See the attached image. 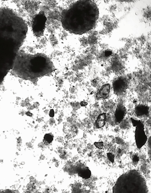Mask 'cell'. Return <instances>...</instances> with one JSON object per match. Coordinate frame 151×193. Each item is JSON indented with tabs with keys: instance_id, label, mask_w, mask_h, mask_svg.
Segmentation results:
<instances>
[{
	"instance_id": "cell-1",
	"label": "cell",
	"mask_w": 151,
	"mask_h": 193,
	"mask_svg": "<svg viewBox=\"0 0 151 193\" xmlns=\"http://www.w3.org/2000/svg\"><path fill=\"white\" fill-rule=\"evenodd\" d=\"M99 14L98 8L93 1L78 0L62 11L61 22L66 31L75 34L81 35L94 27Z\"/></svg>"
},
{
	"instance_id": "cell-2",
	"label": "cell",
	"mask_w": 151,
	"mask_h": 193,
	"mask_svg": "<svg viewBox=\"0 0 151 193\" xmlns=\"http://www.w3.org/2000/svg\"><path fill=\"white\" fill-rule=\"evenodd\" d=\"M22 54L20 64L22 73H46L53 68L51 60L44 54Z\"/></svg>"
},
{
	"instance_id": "cell-3",
	"label": "cell",
	"mask_w": 151,
	"mask_h": 193,
	"mask_svg": "<svg viewBox=\"0 0 151 193\" xmlns=\"http://www.w3.org/2000/svg\"><path fill=\"white\" fill-rule=\"evenodd\" d=\"M146 187L144 179L136 171L123 175L113 188L114 193H144ZM144 190L145 189H143Z\"/></svg>"
},
{
	"instance_id": "cell-4",
	"label": "cell",
	"mask_w": 151,
	"mask_h": 193,
	"mask_svg": "<svg viewBox=\"0 0 151 193\" xmlns=\"http://www.w3.org/2000/svg\"><path fill=\"white\" fill-rule=\"evenodd\" d=\"M46 21V17L43 13H39L35 17L33 29L34 33L36 36L39 37L43 33Z\"/></svg>"
},
{
	"instance_id": "cell-5",
	"label": "cell",
	"mask_w": 151,
	"mask_h": 193,
	"mask_svg": "<svg viewBox=\"0 0 151 193\" xmlns=\"http://www.w3.org/2000/svg\"><path fill=\"white\" fill-rule=\"evenodd\" d=\"M135 126V138L137 147L140 148L146 143L147 137L144 131V125L139 121H137Z\"/></svg>"
},
{
	"instance_id": "cell-6",
	"label": "cell",
	"mask_w": 151,
	"mask_h": 193,
	"mask_svg": "<svg viewBox=\"0 0 151 193\" xmlns=\"http://www.w3.org/2000/svg\"><path fill=\"white\" fill-rule=\"evenodd\" d=\"M114 93L117 95H121L126 91L128 86L127 80L124 78L120 77L115 81L113 83Z\"/></svg>"
},
{
	"instance_id": "cell-7",
	"label": "cell",
	"mask_w": 151,
	"mask_h": 193,
	"mask_svg": "<svg viewBox=\"0 0 151 193\" xmlns=\"http://www.w3.org/2000/svg\"><path fill=\"white\" fill-rule=\"evenodd\" d=\"M126 109L125 107L122 104H119L117 106L115 113L116 122L119 123L124 118L126 114Z\"/></svg>"
},
{
	"instance_id": "cell-8",
	"label": "cell",
	"mask_w": 151,
	"mask_h": 193,
	"mask_svg": "<svg viewBox=\"0 0 151 193\" xmlns=\"http://www.w3.org/2000/svg\"><path fill=\"white\" fill-rule=\"evenodd\" d=\"M110 90V85L109 84L103 85L96 94V97L98 99H105L109 95Z\"/></svg>"
},
{
	"instance_id": "cell-9",
	"label": "cell",
	"mask_w": 151,
	"mask_h": 193,
	"mask_svg": "<svg viewBox=\"0 0 151 193\" xmlns=\"http://www.w3.org/2000/svg\"><path fill=\"white\" fill-rule=\"evenodd\" d=\"M135 111L137 116L147 115L148 113L149 108L145 105H139L136 107Z\"/></svg>"
},
{
	"instance_id": "cell-10",
	"label": "cell",
	"mask_w": 151,
	"mask_h": 193,
	"mask_svg": "<svg viewBox=\"0 0 151 193\" xmlns=\"http://www.w3.org/2000/svg\"><path fill=\"white\" fill-rule=\"evenodd\" d=\"M78 174L80 176L86 179L90 177L91 172L87 167L84 166H82L78 170Z\"/></svg>"
},
{
	"instance_id": "cell-11",
	"label": "cell",
	"mask_w": 151,
	"mask_h": 193,
	"mask_svg": "<svg viewBox=\"0 0 151 193\" xmlns=\"http://www.w3.org/2000/svg\"><path fill=\"white\" fill-rule=\"evenodd\" d=\"M106 116L105 113L100 114L98 116L95 123V125L97 128L103 127L105 124Z\"/></svg>"
},
{
	"instance_id": "cell-12",
	"label": "cell",
	"mask_w": 151,
	"mask_h": 193,
	"mask_svg": "<svg viewBox=\"0 0 151 193\" xmlns=\"http://www.w3.org/2000/svg\"><path fill=\"white\" fill-rule=\"evenodd\" d=\"M53 140V135L50 133L46 134L44 137V140L46 143H50Z\"/></svg>"
},
{
	"instance_id": "cell-13",
	"label": "cell",
	"mask_w": 151,
	"mask_h": 193,
	"mask_svg": "<svg viewBox=\"0 0 151 193\" xmlns=\"http://www.w3.org/2000/svg\"><path fill=\"white\" fill-rule=\"evenodd\" d=\"M103 143L102 142H95L94 143V145L95 146L100 149H101L103 148Z\"/></svg>"
},
{
	"instance_id": "cell-14",
	"label": "cell",
	"mask_w": 151,
	"mask_h": 193,
	"mask_svg": "<svg viewBox=\"0 0 151 193\" xmlns=\"http://www.w3.org/2000/svg\"><path fill=\"white\" fill-rule=\"evenodd\" d=\"M107 156L109 160L112 162H113L114 161V156L111 153H109L107 154Z\"/></svg>"
},
{
	"instance_id": "cell-15",
	"label": "cell",
	"mask_w": 151,
	"mask_h": 193,
	"mask_svg": "<svg viewBox=\"0 0 151 193\" xmlns=\"http://www.w3.org/2000/svg\"><path fill=\"white\" fill-rule=\"evenodd\" d=\"M139 157L136 155L134 156L133 158V161L134 162H137L139 160Z\"/></svg>"
}]
</instances>
